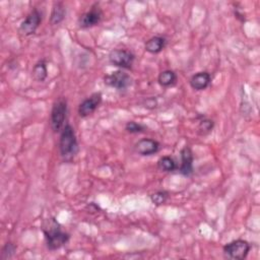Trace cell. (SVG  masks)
Masks as SVG:
<instances>
[{"label": "cell", "mask_w": 260, "mask_h": 260, "mask_svg": "<svg viewBox=\"0 0 260 260\" xmlns=\"http://www.w3.org/2000/svg\"><path fill=\"white\" fill-rule=\"evenodd\" d=\"M46 244L49 250L54 251L64 246L69 240V234L62 231L60 223L55 218H48L43 224Z\"/></svg>", "instance_id": "1"}, {"label": "cell", "mask_w": 260, "mask_h": 260, "mask_svg": "<svg viewBox=\"0 0 260 260\" xmlns=\"http://www.w3.org/2000/svg\"><path fill=\"white\" fill-rule=\"evenodd\" d=\"M59 149L62 157L66 160L71 159L78 152V142L76 135L74 129L69 124H66L61 131Z\"/></svg>", "instance_id": "2"}, {"label": "cell", "mask_w": 260, "mask_h": 260, "mask_svg": "<svg viewBox=\"0 0 260 260\" xmlns=\"http://www.w3.org/2000/svg\"><path fill=\"white\" fill-rule=\"evenodd\" d=\"M67 114V101L59 98L53 104L51 111V126L54 132H59L64 128V122Z\"/></svg>", "instance_id": "3"}, {"label": "cell", "mask_w": 260, "mask_h": 260, "mask_svg": "<svg viewBox=\"0 0 260 260\" xmlns=\"http://www.w3.org/2000/svg\"><path fill=\"white\" fill-rule=\"evenodd\" d=\"M250 251V244L245 240H234L223 246V254L225 257L234 260H243Z\"/></svg>", "instance_id": "4"}, {"label": "cell", "mask_w": 260, "mask_h": 260, "mask_svg": "<svg viewBox=\"0 0 260 260\" xmlns=\"http://www.w3.org/2000/svg\"><path fill=\"white\" fill-rule=\"evenodd\" d=\"M134 59V54L124 49H116L109 54L110 63L122 69H130L133 65Z\"/></svg>", "instance_id": "5"}, {"label": "cell", "mask_w": 260, "mask_h": 260, "mask_svg": "<svg viewBox=\"0 0 260 260\" xmlns=\"http://www.w3.org/2000/svg\"><path fill=\"white\" fill-rule=\"evenodd\" d=\"M104 81L107 85L116 89H126L131 85L132 78L128 73L122 70H117L107 74L104 77Z\"/></svg>", "instance_id": "6"}, {"label": "cell", "mask_w": 260, "mask_h": 260, "mask_svg": "<svg viewBox=\"0 0 260 260\" xmlns=\"http://www.w3.org/2000/svg\"><path fill=\"white\" fill-rule=\"evenodd\" d=\"M42 21V14L41 12L35 8L29 12V14L25 17V19L20 23L19 32L22 36H30L36 32L37 28L41 24Z\"/></svg>", "instance_id": "7"}, {"label": "cell", "mask_w": 260, "mask_h": 260, "mask_svg": "<svg viewBox=\"0 0 260 260\" xmlns=\"http://www.w3.org/2000/svg\"><path fill=\"white\" fill-rule=\"evenodd\" d=\"M102 103V93L94 92L89 98L85 99L78 107V114L80 117H87L92 114Z\"/></svg>", "instance_id": "8"}, {"label": "cell", "mask_w": 260, "mask_h": 260, "mask_svg": "<svg viewBox=\"0 0 260 260\" xmlns=\"http://www.w3.org/2000/svg\"><path fill=\"white\" fill-rule=\"evenodd\" d=\"M102 16H103V13H102V10L100 9V7L92 6L90 10L83 13L79 17L78 24L82 28L91 27L93 25H96L101 21Z\"/></svg>", "instance_id": "9"}, {"label": "cell", "mask_w": 260, "mask_h": 260, "mask_svg": "<svg viewBox=\"0 0 260 260\" xmlns=\"http://www.w3.org/2000/svg\"><path fill=\"white\" fill-rule=\"evenodd\" d=\"M159 143L151 138H142L135 144V150L141 155H151L157 152Z\"/></svg>", "instance_id": "10"}, {"label": "cell", "mask_w": 260, "mask_h": 260, "mask_svg": "<svg viewBox=\"0 0 260 260\" xmlns=\"http://www.w3.org/2000/svg\"><path fill=\"white\" fill-rule=\"evenodd\" d=\"M181 166L180 173L184 176H190L193 173V152L189 146L181 149Z\"/></svg>", "instance_id": "11"}, {"label": "cell", "mask_w": 260, "mask_h": 260, "mask_svg": "<svg viewBox=\"0 0 260 260\" xmlns=\"http://www.w3.org/2000/svg\"><path fill=\"white\" fill-rule=\"evenodd\" d=\"M211 82V76L206 71L195 73L190 79V85L195 90H202L209 86Z\"/></svg>", "instance_id": "12"}, {"label": "cell", "mask_w": 260, "mask_h": 260, "mask_svg": "<svg viewBox=\"0 0 260 260\" xmlns=\"http://www.w3.org/2000/svg\"><path fill=\"white\" fill-rule=\"evenodd\" d=\"M166 45V40L162 37H152L145 43V50L151 54L159 53Z\"/></svg>", "instance_id": "13"}, {"label": "cell", "mask_w": 260, "mask_h": 260, "mask_svg": "<svg viewBox=\"0 0 260 260\" xmlns=\"http://www.w3.org/2000/svg\"><path fill=\"white\" fill-rule=\"evenodd\" d=\"M65 13H66L65 6L63 5L62 2L54 3V6H53V9L51 12V18H50L51 23L52 24L60 23L64 19Z\"/></svg>", "instance_id": "14"}, {"label": "cell", "mask_w": 260, "mask_h": 260, "mask_svg": "<svg viewBox=\"0 0 260 260\" xmlns=\"http://www.w3.org/2000/svg\"><path fill=\"white\" fill-rule=\"evenodd\" d=\"M31 74H32V77L35 80L44 81L48 76V70H47V65H46L45 61L42 60V61L38 62L34 66Z\"/></svg>", "instance_id": "15"}, {"label": "cell", "mask_w": 260, "mask_h": 260, "mask_svg": "<svg viewBox=\"0 0 260 260\" xmlns=\"http://www.w3.org/2000/svg\"><path fill=\"white\" fill-rule=\"evenodd\" d=\"M177 80V75L172 70H165L159 73L157 77V81L161 86H170L173 85Z\"/></svg>", "instance_id": "16"}, {"label": "cell", "mask_w": 260, "mask_h": 260, "mask_svg": "<svg viewBox=\"0 0 260 260\" xmlns=\"http://www.w3.org/2000/svg\"><path fill=\"white\" fill-rule=\"evenodd\" d=\"M157 167L160 171L164 172H173L177 169V165L175 162V160L168 155L161 156L158 160H157Z\"/></svg>", "instance_id": "17"}, {"label": "cell", "mask_w": 260, "mask_h": 260, "mask_svg": "<svg viewBox=\"0 0 260 260\" xmlns=\"http://www.w3.org/2000/svg\"><path fill=\"white\" fill-rule=\"evenodd\" d=\"M169 197V193L167 191H157L150 195V200L152 203L156 205L164 204Z\"/></svg>", "instance_id": "18"}, {"label": "cell", "mask_w": 260, "mask_h": 260, "mask_svg": "<svg viewBox=\"0 0 260 260\" xmlns=\"http://www.w3.org/2000/svg\"><path fill=\"white\" fill-rule=\"evenodd\" d=\"M125 129L129 132V133H140V132H143L146 127L140 123H136L134 121H130L126 124L125 126Z\"/></svg>", "instance_id": "19"}, {"label": "cell", "mask_w": 260, "mask_h": 260, "mask_svg": "<svg viewBox=\"0 0 260 260\" xmlns=\"http://www.w3.org/2000/svg\"><path fill=\"white\" fill-rule=\"evenodd\" d=\"M15 250H16L15 245H13L12 243H7V244L3 247V249H2V252H1V259L6 260V259L11 258V257L14 255Z\"/></svg>", "instance_id": "20"}, {"label": "cell", "mask_w": 260, "mask_h": 260, "mask_svg": "<svg viewBox=\"0 0 260 260\" xmlns=\"http://www.w3.org/2000/svg\"><path fill=\"white\" fill-rule=\"evenodd\" d=\"M213 128V121L211 120H202L200 123H199V126H198V129H199V132L200 134H206L208 132L211 131V129Z\"/></svg>", "instance_id": "21"}]
</instances>
